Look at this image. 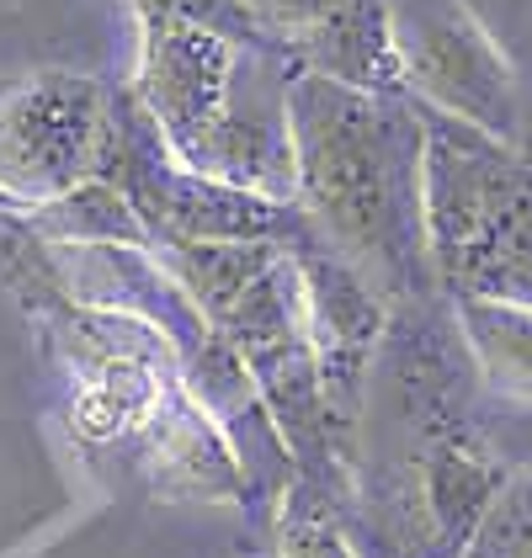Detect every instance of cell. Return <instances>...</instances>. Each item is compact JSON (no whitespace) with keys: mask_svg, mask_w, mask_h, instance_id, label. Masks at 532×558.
Returning a JSON list of instances; mask_svg holds the SVG:
<instances>
[{"mask_svg":"<svg viewBox=\"0 0 532 558\" xmlns=\"http://www.w3.org/2000/svg\"><path fill=\"white\" fill-rule=\"evenodd\" d=\"M293 129V208L310 240L389 303H426L437 293L426 256L421 149L426 123L404 96H367L314 75L288 86Z\"/></svg>","mask_w":532,"mask_h":558,"instance_id":"obj_1","label":"cell"},{"mask_svg":"<svg viewBox=\"0 0 532 558\" xmlns=\"http://www.w3.org/2000/svg\"><path fill=\"white\" fill-rule=\"evenodd\" d=\"M426 256L443 299H506L532 308V149L421 112Z\"/></svg>","mask_w":532,"mask_h":558,"instance_id":"obj_2","label":"cell"},{"mask_svg":"<svg viewBox=\"0 0 532 558\" xmlns=\"http://www.w3.org/2000/svg\"><path fill=\"white\" fill-rule=\"evenodd\" d=\"M101 181H112L129 197V208L155 240V251L245 245V240H266L282 251L310 245V223L293 203H271V197L223 186V181H208L197 171H181L129 90H112Z\"/></svg>","mask_w":532,"mask_h":558,"instance_id":"obj_3","label":"cell"},{"mask_svg":"<svg viewBox=\"0 0 532 558\" xmlns=\"http://www.w3.org/2000/svg\"><path fill=\"white\" fill-rule=\"evenodd\" d=\"M214 330L234 345L266 421L293 458V473H304L347 500L352 469L336 452L330 426H325V399H319V373H314L310 330H304V288H299L293 256L282 251L271 260Z\"/></svg>","mask_w":532,"mask_h":558,"instance_id":"obj_4","label":"cell"},{"mask_svg":"<svg viewBox=\"0 0 532 558\" xmlns=\"http://www.w3.org/2000/svg\"><path fill=\"white\" fill-rule=\"evenodd\" d=\"M399 90L421 112L485 133L495 144L528 149L522 96L500 44L469 0H384Z\"/></svg>","mask_w":532,"mask_h":558,"instance_id":"obj_5","label":"cell"},{"mask_svg":"<svg viewBox=\"0 0 532 558\" xmlns=\"http://www.w3.org/2000/svg\"><path fill=\"white\" fill-rule=\"evenodd\" d=\"M112 90L90 75L44 70L0 96V192L27 214L101 175Z\"/></svg>","mask_w":532,"mask_h":558,"instance_id":"obj_6","label":"cell"},{"mask_svg":"<svg viewBox=\"0 0 532 558\" xmlns=\"http://www.w3.org/2000/svg\"><path fill=\"white\" fill-rule=\"evenodd\" d=\"M299 266V288H304V330H310L314 373H319V399H325V426L336 452L352 469L356 458V426H362V404L367 384L378 367V351L389 341V319L395 308L378 299L347 260H336L319 245L288 251Z\"/></svg>","mask_w":532,"mask_h":558,"instance_id":"obj_7","label":"cell"},{"mask_svg":"<svg viewBox=\"0 0 532 558\" xmlns=\"http://www.w3.org/2000/svg\"><path fill=\"white\" fill-rule=\"evenodd\" d=\"M293 53L271 44H240L229 96L214 133L203 138L197 160L181 171L256 192L271 203H293V129H288V86H293Z\"/></svg>","mask_w":532,"mask_h":558,"instance_id":"obj_8","label":"cell"},{"mask_svg":"<svg viewBox=\"0 0 532 558\" xmlns=\"http://www.w3.org/2000/svg\"><path fill=\"white\" fill-rule=\"evenodd\" d=\"M234 59H240L234 38H219L177 16H155V11L138 16V70L129 81V96L155 123L177 166H192L203 138L219 123Z\"/></svg>","mask_w":532,"mask_h":558,"instance_id":"obj_9","label":"cell"},{"mask_svg":"<svg viewBox=\"0 0 532 558\" xmlns=\"http://www.w3.org/2000/svg\"><path fill=\"white\" fill-rule=\"evenodd\" d=\"M415 515L437 558H463L489 511L511 489V469L489 452L480 426H432L415 441Z\"/></svg>","mask_w":532,"mask_h":558,"instance_id":"obj_10","label":"cell"},{"mask_svg":"<svg viewBox=\"0 0 532 558\" xmlns=\"http://www.w3.org/2000/svg\"><path fill=\"white\" fill-rule=\"evenodd\" d=\"M288 53H293L299 75H314V81H330V86L347 90H367V96H404L384 0H336Z\"/></svg>","mask_w":532,"mask_h":558,"instance_id":"obj_11","label":"cell"},{"mask_svg":"<svg viewBox=\"0 0 532 558\" xmlns=\"http://www.w3.org/2000/svg\"><path fill=\"white\" fill-rule=\"evenodd\" d=\"M144 469L160 495H192V500H251V484L234 463L223 430L192 404L181 388L160 410V421L144 430Z\"/></svg>","mask_w":532,"mask_h":558,"instance_id":"obj_12","label":"cell"},{"mask_svg":"<svg viewBox=\"0 0 532 558\" xmlns=\"http://www.w3.org/2000/svg\"><path fill=\"white\" fill-rule=\"evenodd\" d=\"M489 399L532 404V308L506 299H443Z\"/></svg>","mask_w":532,"mask_h":558,"instance_id":"obj_13","label":"cell"},{"mask_svg":"<svg viewBox=\"0 0 532 558\" xmlns=\"http://www.w3.org/2000/svg\"><path fill=\"white\" fill-rule=\"evenodd\" d=\"M22 229L38 245H118V251H155L149 229L138 223V214L129 208V197L90 175L81 186L59 192L53 203H38L22 214Z\"/></svg>","mask_w":532,"mask_h":558,"instance_id":"obj_14","label":"cell"},{"mask_svg":"<svg viewBox=\"0 0 532 558\" xmlns=\"http://www.w3.org/2000/svg\"><path fill=\"white\" fill-rule=\"evenodd\" d=\"M155 256L181 282V293L197 303V314L208 325H219L223 314L240 303V293L282 256V245H266V240H245V245H177V251H155Z\"/></svg>","mask_w":532,"mask_h":558,"instance_id":"obj_15","label":"cell"},{"mask_svg":"<svg viewBox=\"0 0 532 558\" xmlns=\"http://www.w3.org/2000/svg\"><path fill=\"white\" fill-rule=\"evenodd\" d=\"M347 500L304 473L271 495V548L277 558H356L347 532Z\"/></svg>","mask_w":532,"mask_h":558,"instance_id":"obj_16","label":"cell"},{"mask_svg":"<svg viewBox=\"0 0 532 558\" xmlns=\"http://www.w3.org/2000/svg\"><path fill=\"white\" fill-rule=\"evenodd\" d=\"M474 16L489 27V38L500 44L511 75H517V96H522V129H528L532 149V0H469Z\"/></svg>","mask_w":532,"mask_h":558,"instance_id":"obj_17","label":"cell"},{"mask_svg":"<svg viewBox=\"0 0 532 558\" xmlns=\"http://www.w3.org/2000/svg\"><path fill=\"white\" fill-rule=\"evenodd\" d=\"M336 0H240L251 33L271 48H293Z\"/></svg>","mask_w":532,"mask_h":558,"instance_id":"obj_18","label":"cell"},{"mask_svg":"<svg viewBox=\"0 0 532 558\" xmlns=\"http://www.w3.org/2000/svg\"><path fill=\"white\" fill-rule=\"evenodd\" d=\"M474 426L489 441V452L506 469H532V404L511 399H489L485 410H474Z\"/></svg>","mask_w":532,"mask_h":558,"instance_id":"obj_19","label":"cell"},{"mask_svg":"<svg viewBox=\"0 0 532 558\" xmlns=\"http://www.w3.org/2000/svg\"><path fill=\"white\" fill-rule=\"evenodd\" d=\"M0 214H22V208H16V203H11V197L0 192Z\"/></svg>","mask_w":532,"mask_h":558,"instance_id":"obj_20","label":"cell"},{"mask_svg":"<svg viewBox=\"0 0 532 558\" xmlns=\"http://www.w3.org/2000/svg\"><path fill=\"white\" fill-rule=\"evenodd\" d=\"M133 11H149V5H155V0H129Z\"/></svg>","mask_w":532,"mask_h":558,"instance_id":"obj_21","label":"cell"}]
</instances>
